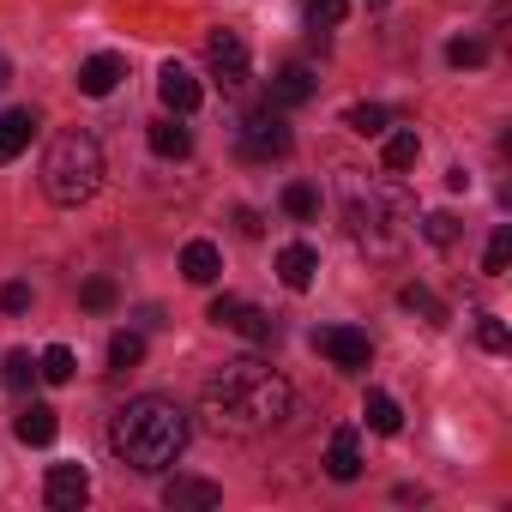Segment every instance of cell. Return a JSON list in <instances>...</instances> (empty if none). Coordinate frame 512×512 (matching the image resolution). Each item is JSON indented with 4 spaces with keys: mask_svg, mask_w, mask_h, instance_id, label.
<instances>
[{
    "mask_svg": "<svg viewBox=\"0 0 512 512\" xmlns=\"http://www.w3.org/2000/svg\"><path fill=\"white\" fill-rule=\"evenodd\" d=\"M290 404H296L290 380H284L272 362H260V356L223 362V368L205 380V392H199L205 422H211L217 434H235V440H253V434L278 428V422L290 416Z\"/></svg>",
    "mask_w": 512,
    "mask_h": 512,
    "instance_id": "obj_1",
    "label": "cell"
},
{
    "mask_svg": "<svg viewBox=\"0 0 512 512\" xmlns=\"http://www.w3.org/2000/svg\"><path fill=\"white\" fill-rule=\"evenodd\" d=\"M109 452L139 476H163L187 452V410L175 398H157V392L127 398L109 416Z\"/></svg>",
    "mask_w": 512,
    "mask_h": 512,
    "instance_id": "obj_2",
    "label": "cell"
},
{
    "mask_svg": "<svg viewBox=\"0 0 512 512\" xmlns=\"http://www.w3.org/2000/svg\"><path fill=\"white\" fill-rule=\"evenodd\" d=\"M344 223L368 260H404L416 241V211L392 181H344Z\"/></svg>",
    "mask_w": 512,
    "mask_h": 512,
    "instance_id": "obj_3",
    "label": "cell"
},
{
    "mask_svg": "<svg viewBox=\"0 0 512 512\" xmlns=\"http://www.w3.org/2000/svg\"><path fill=\"white\" fill-rule=\"evenodd\" d=\"M103 187V145L79 127L55 133V145L43 151V193L55 205H85Z\"/></svg>",
    "mask_w": 512,
    "mask_h": 512,
    "instance_id": "obj_4",
    "label": "cell"
},
{
    "mask_svg": "<svg viewBox=\"0 0 512 512\" xmlns=\"http://www.w3.org/2000/svg\"><path fill=\"white\" fill-rule=\"evenodd\" d=\"M241 157L247 163H272V157H290V145H296V133H290V121H284V109H253L247 121H241Z\"/></svg>",
    "mask_w": 512,
    "mask_h": 512,
    "instance_id": "obj_5",
    "label": "cell"
},
{
    "mask_svg": "<svg viewBox=\"0 0 512 512\" xmlns=\"http://www.w3.org/2000/svg\"><path fill=\"white\" fill-rule=\"evenodd\" d=\"M314 350H320L332 368H344V374H362V368L374 362V344H368V332H356V326H320V332H314Z\"/></svg>",
    "mask_w": 512,
    "mask_h": 512,
    "instance_id": "obj_6",
    "label": "cell"
},
{
    "mask_svg": "<svg viewBox=\"0 0 512 512\" xmlns=\"http://www.w3.org/2000/svg\"><path fill=\"white\" fill-rule=\"evenodd\" d=\"M205 67H211V79L223 91H241L247 85V43L235 31H211L205 37Z\"/></svg>",
    "mask_w": 512,
    "mask_h": 512,
    "instance_id": "obj_7",
    "label": "cell"
},
{
    "mask_svg": "<svg viewBox=\"0 0 512 512\" xmlns=\"http://www.w3.org/2000/svg\"><path fill=\"white\" fill-rule=\"evenodd\" d=\"M43 500H49L55 512H79V506L91 500V476H85V464H55L49 482H43Z\"/></svg>",
    "mask_w": 512,
    "mask_h": 512,
    "instance_id": "obj_8",
    "label": "cell"
},
{
    "mask_svg": "<svg viewBox=\"0 0 512 512\" xmlns=\"http://www.w3.org/2000/svg\"><path fill=\"white\" fill-rule=\"evenodd\" d=\"M157 97H163V109H169V115H193L205 91H199V79H193L181 61H169V67L157 73Z\"/></svg>",
    "mask_w": 512,
    "mask_h": 512,
    "instance_id": "obj_9",
    "label": "cell"
},
{
    "mask_svg": "<svg viewBox=\"0 0 512 512\" xmlns=\"http://www.w3.org/2000/svg\"><path fill=\"white\" fill-rule=\"evenodd\" d=\"M217 500H223V488L205 482V476H175V482H163V506H175V512H211Z\"/></svg>",
    "mask_w": 512,
    "mask_h": 512,
    "instance_id": "obj_10",
    "label": "cell"
},
{
    "mask_svg": "<svg viewBox=\"0 0 512 512\" xmlns=\"http://www.w3.org/2000/svg\"><path fill=\"white\" fill-rule=\"evenodd\" d=\"M121 79H127V61H121V55H91V61H79V79H73V85H79L85 97H109Z\"/></svg>",
    "mask_w": 512,
    "mask_h": 512,
    "instance_id": "obj_11",
    "label": "cell"
},
{
    "mask_svg": "<svg viewBox=\"0 0 512 512\" xmlns=\"http://www.w3.org/2000/svg\"><path fill=\"white\" fill-rule=\"evenodd\" d=\"M37 109H0V163H13L31 139H37Z\"/></svg>",
    "mask_w": 512,
    "mask_h": 512,
    "instance_id": "obj_12",
    "label": "cell"
},
{
    "mask_svg": "<svg viewBox=\"0 0 512 512\" xmlns=\"http://www.w3.org/2000/svg\"><path fill=\"white\" fill-rule=\"evenodd\" d=\"M320 91V79H314V67H302V61H290L278 79H272V109H296V103H308Z\"/></svg>",
    "mask_w": 512,
    "mask_h": 512,
    "instance_id": "obj_13",
    "label": "cell"
},
{
    "mask_svg": "<svg viewBox=\"0 0 512 512\" xmlns=\"http://www.w3.org/2000/svg\"><path fill=\"white\" fill-rule=\"evenodd\" d=\"M326 470H332V482H356L362 476V440H356V428H332Z\"/></svg>",
    "mask_w": 512,
    "mask_h": 512,
    "instance_id": "obj_14",
    "label": "cell"
},
{
    "mask_svg": "<svg viewBox=\"0 0 512 512\" xmlns=\"http://www.w3.org/2000/svg\"><path fill=\"white\" fill-rule=\"evenodd\" d=\"M314 272H320V253H314L308 241H290V247L278 253V278H284V290H308Z\"/></svg>",
    "mask_w": 512,
    "mask_h": 512,
    "instance_id": "obj_15",
    "label": "cell"
},
{
    "mask_svg": "<svg viewBox=\"0 0 512 512\" xmlns=\"http://www.w3.org/2000/svg\"><path fill=\"white\" fill-rule=\"evenodd\" d=\"M217 272H223V253L211 241H187L181 247V278L187 284H217Z\"/></svg>",
    "mask_w": 512,
    "mask_h": 512,
    "instance_id": "obj_16",
    "label": "cell"
},
{
    "mask_svg": "<svg viewBox=\"0 0 512 512\" xmlns=\"http://www.w3.org/2000/svg\"><path fill=\"white\" fill-rule=\"evenodd\" d=\"M229 332H241V338H253V344H278V332H284V326H278L266 308H247V302H241V308L229 314Z\"/></svg>",
    "mask_w": 512,
    "mask_h": 512,
    "instance_id": "obj_17",
    "label": "cell"
},
{
    "mask_svg": "<svg viewBox=\"0 0 512 512\" xmlns=\"http://www.w3.org/2000/svg\"><path fill=\"white\" fill-rule=\"evenodd\" d=\"M55 428H61V422H55V410H49V404H25V410H19V422H13V434H19L25 446H49V440H55Z\"/></svg>",
    "mask_w": 512,
    "mask_h": 512,
    "instance_id": "obj_18",
    "label": "cell"
},
{
    "mask_svg": "<svg viewBox=\"0 0 512 512\" xmlns=\"http://www.w3.org/2000/svg\"><path fill=\"white\" fill-rule=\"evenodd\" d=\"M145 139H151V151H157V157H175V163L193 151V133H187L181 121H169V115H163V121H151V133H145Z\"/></svg>",
    "mask_w": 512,
    "mask_h": 512,
    "instance_id": "obj_19",
    "label": "cell"
},
{
    "mask_svg": "<svg viewBox=\"0 0 512 512\" xmlns=\"http://www.w3.org/2000/svg\"><path fill=\"white\" fill-rule=\"evenodd\" d=\"M145 362V338L139 332H115L109 338V374H127V368H139Z\"/></svg>",
    "mask_w": 512,
    "mask_h": 512,
    "instance_id": "obj_20",
    "label": "cell"
},
{
    "mask_svg": "<svg viewBox=\"0 0 512 512\" xmlns=\"http://www.w3.org/2000/svg\"><path fill=\"white\" fill-rule=\"evenodd\" d=\"M362 416H368V428H374V434H398V428H404V410H398L386 392H368Z\"/></svg>",
    "mask_w": 512,
    "mask_h": 512,
    "instance_id": "obj_21",
    "label": "cell"
},
{
    "mask_svg": "<svg viewBox=\"0 0 512 512\" xmlns=\"http://www.w3.org/2000/svg\"><path fill=\"white\" fill-rule=\"evenodd\" d=\"M344 13H350V0H302L308 31H332V25H344Z\"/></svg>",
    "mask_w": 512,
    "mask_h": 512,
    "instance_id": "obj_22",
    "label": "cell"
},
{
    "mask_svg": "<svg viewBox=\"0 0 512 512\" xmlns=\"http://www.w3.org/2000/svg\"><path fill=\"white\" fill-rule=\"evenodd\" d=\"M73 368H79V362H73V350H67V344H49V350H43V362H37V374H43L49 386H67V380H73Z\"/></svg>",
    "mask_w": 512,
    "mask_h": 512,
    "instance_id": "obj_23",
    "label": "cell"
},
{
    "mask_svg": "<svg viewBox=\"0 0 512 512\" xmlns=\"http://www.w3.org/2000/svg\"><path fill=\"white\" fill-rule=\"evenodd\" d=\"M37 380V362H31V350H7V368H0V386L7 392H25Z\"/></svg>",
    "mask_w": 512,
    "mask_h": 512,
    "instance_id": "obj_24",
    "label": "cell"
},
{
    "mask_svg": "<svg viewBox=\"0 0 512 512\" xmlns=\"http://www.w3.org/2000/svg\"><path fill=\"white\" fill-rule=\"evenodd\" d=\"M284 211H290V217H302V223H308V217H320V187L290 181V187H284Z\"/></svg>",
    "mask_w": 512,
    "mask_h": 512,
    "instance_id": "obj_25",
    "label": "cell"
},
{
    "mask_svg": "<svg viewBox=\"0 0 512 512\" xmlns=\"http://www.w3.org/2000/svg\"><path fill=\"white\" fill-rule=\"evenodd\" d=\"M398 302H404L410 314H422L428 326H440V320H446V308H440V302H434V290H422V284H404V290H398Z\"/></svg>",
    "mask_w": 512,
    "mask_h": 512,
    "instance_id": "obj_26",
    "label": "cell"
},
{
    "mask_svg": "<svg viewBox=\"0 0 512 512\" xmlns=\"http://www.w3.org/2000/svg\"><path fill=\"white\" fill-rule=\"evenodd\" d=\"M344 127L362 133V139H374V133H386V109H380V103H356V109L344 115Z\"/></svg>",
    "mask_w": 512,
    "mask_h": 512,
    "instance_id": "obj_27",
    "label": "cell"
},
{
    "mask_svg": "<svg viewBox=\"0 0 512 512\" xmlns=\"http://www.w3.org/2000/svg\"><path fill=\"white\" fill-rule=\"evenodd\" d=\"M416 157H422V139H416V133H392V139H386V169H392V175L410 169Z\"/></svg>",
    "mask_w": 512,
    "mask_h": 512,
    "instance_id": "obj_28",
    "label": "cell"
},
{
    "mask_svg": "<svg viewBox=\"0 0 512 512\" xmlns=\"http://www.w3.org/2000/svg\"><path fill=\"white\" fill-rule=\"evenodd\" d=\"M506 260H512V229L500 223V229L488 235V253H482V272H488V278H500V272H506Z\"/></svg>",
    "mask_w": 512,
    "mask_h": 512,
    "instance_id": "obj_29",
    "label": "cell"
},
{
    "mask_svg": "<svg viewBox=\"0 0 512 512\" xmlns=\"http://www.w3.org/2000/svg\"><path fill=\"white\" fill-rule=\"evenodd\" d=\"M422 235H428L434 247H452V241H458V217H452V211H428V217H422Z\"/></svg>",
    "mask_w": 512,
    "mask_h": 512,
    "instance_id": "obj_30",
    "label": "cell"
},
{
    "mask_svg": "<svg viewBox=\"0 0 512 512\" xmlns=\"http://www.w3.org/2000/svg\"><path fill=\"white\" fill-rule=\"evenodd\" d=\"M446 61H452V67H482L488 49H482L476 37H458V43H446Z\"/></svg>",
    "mask_w": 512,
    "mask_h": 512,
    "instance_id": "obj_31",
    "label": "cell"
},
{
    "mask_svg": "<svg viewBox=\"0 0 512 512\" xmlns=\"http://www.w3.org/2000/svg\"><path fill=\"white\" fill-rule=\"evenodd\" d=\"M79 302H85L91 314H103V308H115V284H109V278H91V284L79 290Z\"/></svg>",
    "mask_w": 512,
    "mask_h": 512,
    "instance_id": "obj_32",
    "label": "cell"
},
{
    "mask_svg": "<svg viewBox=\"0 0 512 512\" xmlns=\"http://www.w3.org/2000/svg\"><path fill=\"white\" fill-rule=\"evenodd\" d=\"M476 344H482V350H494V356H500V350H506V326H500V320H494V314H482V326H476Z\"/></svg>",
    "mask_w": 512,
    "mask_h": 512,
    "instance_id": "obj_33",
    "label": "cell"
},
{
    "mask_svg": "<svg viewBox=\"0 0 512 512\" xmlns=\"http://www.w3.org/2000/svg\"><path fill=\"white\" fill-rule=\"evenodd\" d=\"M0 308H7V314H25V308H31V284H7V290H0Z\"/></svg>",
    "mask_w": 512,
    "mask_h": 512,
    "instance_id": "obj_34",
    "label": "cell"
},
{
    "mask_svg": "<svg viewBox=\"0 0 512 512\" xmlns=\"http://www.w3.org/2000/svg\"><path fill=\"white\" fill-rule=\"evenodd\" d=\"M235 308H241V296H217V302H211V320H217V326H229V314H235Z\"/></svg>",
    "mask_w": 512,
    "mask_h": 512,
    "instance_id": "obj_35",
    "label": "cell"
},
{
    "mask_svg": "<svg viewBox=\"0 0 512 512\" xmlns=\"http://www.w3.org/2000/svg\"><path fill=\"white\" fill-rule=\"evenodd\" d=\"M0 85H7V61H0Z\"/></svg>",
    "mask_w": 512,
    "mask_h": 512,
    "instance_id": "obj_36",
    "label": "cell"
},
{
    "mask_svg": "<svg viewBox=\"0 0 512 512\" xmlns=\"http://www.w3.org/2000/svg\"><path fill=\"white\" fill-rule=\"evenodd\" d=\"M374 7H380V0H374Z\"/></svg>",
    "mask_w": 512,
    "mask_h": 512,
    "instance_id": "obj_37",
    "label": "cell"
}]
</instances>
